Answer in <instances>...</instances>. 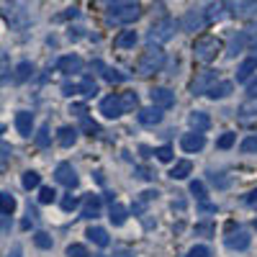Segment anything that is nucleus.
<instances>
[{
  "mask_svg": "<svg viewBox=\"0 0 257 257\" xmlns=\"http://www.w3.org/2000/svg\"><path fill=\"white\" fill-rule=\"evenodd\" d=\"M162 64H165V52L155 44H149L147 52L139 57V64H137V72L139 75H155L162 70Z\"/></svg>",
  "mask_w": 257,
  "mask_h": 257,
  "instance_id": "1",
  "label": "nucleus"
},
{
  "mask_svg": "<svg viewBox=\"0 0 257 257\" xmlns=\"http://www.w3.org/2000/svg\"><path fill=\"white\" fill-rule=\"evenodd\" d=\"M175 21L173 18H162L160 24H155L152 29H149V34H147V41L149 44H155V47H160V44H165V41H170L173 39V34H175Z\"/></svg>",
  "mask_w": 257,
  "mask_h": 257,
  "instance_id": "2",
  "label": "nucleus"
},
{
  "mask_svg": "<svg viewBox=\"0 0 257 257\" xmlns=\"http://www.w3.org/2000/svg\"><path fill=\"white\" fill-rule=\"evenodd\" d=\"M216 52H219V39H213V36H201L193 44V57L198 62H211L216 57Z\"/></svg>",
  "mask_w": 257,
  "mask_h": 257,
  "instance_id": "3",
  "label": "nucleus"
},
{
  "mask_svg": "<svg viewBox=\"0 0 257 257\" xmlns=\"http://www.w3.org/2000/svg\"><path fill=\"white\" fill-rule=\"evenodd\" d=\"M108 21L113 24H134V21L142 16V8L137 3H126V6H116V8H108Z\"/></svg>",
  "mask_w": 257,
  "mask_h": 257,
  "instance_id": "4",
  "label": "nucleus"
},
{
  "mask_svg": "<svg viewBox=\"0 0 257 257\" xmlns=\"http://www.w3.org/2000/svg\"><path fill=\"white\" fill-rule=\"evenodd\" d=\"M206 21H208V16L203 13V11H188L183 18H180V29L183 31H201L203 26H206Z\"/></svg>",
  "mask_w": 257,
  "mask_h": 257,
  "instance_id": "5",
  "label": "nucleus"
},
{
  "mask_svg": "<svg viewBox=\"0 0 257 257\" xmlns=\"http://www.w3.org/2000/svg\"><path fill=\"white\" fill-rule=\"evenodd\" d=\"M213 82H216V72H213V70L198 72L196 80H193V85H190V93H193V95H208V90H211Z\"/></svg>",
  "mask_w": 257,
  "mask_h": 257,
  "instance_id": "6",
  "label": "nucleus"
},
{
  "mask_svg": "<svg viewBox=\"0 0 257 257\" xmlns=\"http://www.w3.org/2000/svg\"><path fill=\"white\" fill-rule=\"evenodd\" d=\"M54 180H57L59 185H64V188L72 190V188L77 185V175H75L72 165H70V162H59L57 170H54Z\"/></svg>",
  "mask_w": 257,
  "mask_h": 257,
  "instance_id": "7",
  "label": "nucleus"
},
{
  "mask_svg": "<svg viewBox=\"0 0 257 257\" xmlns=\"http://www.w3.org/2000/svg\"><path fill=\"white\" fill-rule=\"evenodd\" d=\"M100 113L105 118H118L123 113V103H121V95H108L100 100Z\"/></svg>",
  "mask_w": 257,
  "mask_h": 257,
  "instance_id": "8",
  "label": "nucleus"
},
{
  "mask_svg": "<svg viewBox=\"0 0 257 257\" xmlns=\"http://www.w3.org/2000/svg\"><path fill=\"white\" fill-rule=\"evenodd\" d=\"M149 98H152V105H157L162 111L175 105V93H170L167 88H152L149 90Z\"/></svg>",
  "mask_w": 257,
  "mask_h": 257,
  "instance_id": "9",
  "label": "nucleus"
},
{
  "mask_svg": "<svg viewBox=\"0 0 257 257\" xmlns=\"http://www.w3.org/2000/svg\"><path fill=\"white\" fill-rule=\"evenodd\" d=\"M203 144H206V139H203V134L201 132H196V134H185L183 139H180V147L185 149V152H201L203 149Z\"/></svg>",
  "mask_w": 257,
  "mask_h": 257,
  "instance_id": "10",
  "label": "nucleus"
},
{
  "mask_svg": "<svg viewBox=\"0 0 257 257\" xmlns=\"http://www.w3.org/2000/svg\"><path fill=\"white\" fill-rule=\"evenodd\" d=\"M16 128H18L21 137H31V132H34V116L29 111H18L16 113Z\"/></svg>",
  "mask_w": 257,
  "mask_h": 257,
  "instance_id": "11",
  "label": "nucleus"
},
{
  "mask_svg": "<svg viewBox=\"0 0 257 257\" xmlns=\"http://www.w3.org/2000/svg\"><path fill=\"white\" fill-rule=\"evenodd\" d=\"M137 118H139V123H144V126H157V123L162 121V108H157V105H152V108H142V111L137 113Z\"/></svg>",
  "mask_w": 257,
  "mask_h": 257,
  "instance_id": "12",
  "label": "nucleus"
},
{
  "mask_svg": "<svg viewBox=\"0 0 257 257\" xmlns=\"http://www.w3.org/2000/svg\"><path fill=\"white\" fill-rule=\"evenodd\" d=\"M100 213V196L90 193V196H85V203H82V219H95Z\"/></svg>",
  "mask_w": 257,
  "mask_h": 257,
  "instance_id": "13",
  "label": "nucleus"
},
{
  "mask_svg": "<svg viewBox=\"0 0 257 257\" xmlns=\"http://www.w3.org/2000/svg\"><path fill=\"white\" fill-rule=\"evenodd\" d=\"M57 70H59V72H67V75H72V72H80V70H82V59H80L77 54L62 57V59L57 62Z\"/></svg>",
  "mask_w": 257,
  "mask_h": 257,
  "instance_id": "14",
  "label": "nucleus"
},
{
  "mask_svg": "<svg viewBox=\"0 0 257 257\" xmlns=\"http://www.w3.org/2000/svg\"><path fill=\"white\" fill-rule=\"evenodd\" d=\"M252 72H257V59H254V57H249V59H244V62L239 64V70H237V82H247V80L252 77Z\"/></svg>",
  "mask_w": 257,
  "mask_h": 257,
  "instance_id": "15",
  "label": "nucleus"
},
{
  "mask_svg": "<svg viewBox=\"0 0 257 257\" xmlns=\"http://www.w3.org/2000/svg\"><path fill=\"white\" fill-rule=\"evenodd\" d=\"M231 88H234V85H231L229 80H221V82H213V85H211V90H208V98H211V100H219V98H226V95L231 93Z\"/></svg>",
  "mask_w": 257,
  "mask_h": 257,
  "instance_id": "16",
  "label": "nucleus"
},
{
  "mask_svg": "<svg viewBox=\"0 0 257 257\" xmlns=\"http://www.w3.org/2000/svg\"><path fill=\"white\" fill-rule=\"evenodd\" d=\"M93 67H95V70H100V72H103V77L108 80V82H126V75H123V72H118V70H111V67H105V64H103V62H98V59L93 62Z\"/></svg>",
  "mask_w": 257,
  "mask_h": 257,
  "instance_id": "17",
  "label": "nucleus"
},
{
  "mask_svg": "<svg viewBox=\"0 0 257 257\" xmlns=\"http://www.w3.org/2000/svg\"><path fill=\"white\" fill-rule=\"evenodd\" d=\"M57 142H59L62 147H72V144L77 142V128H72V126H62V128H59V134H57Z\"/></svg>",
  "mask_w": 257,
  "mask_h": 257,
  "instance_id": "18",
  "label": "nucleus"
},
{
  "mask_svg": "<svg viewBox=\"0 0 257 257\" xmlns=\"http://www.w3.org/2000/svg\"><path fill=\"white\" fill-rule=\"evenodd\" d=\"M190 170H193V162H190V160H180V162H175L170 178H173V180H185V178L190 175Z\"/></svg>",
  "mask_w": 257,
  "mask_h": 257,
  "instance_id": "19",
  "label": "nucleus"
},
{
  "mask_svg": "<svg viewBox=\"0 0 257 257\" xmlns=\"http://www.w3.org/2000/svg\"><path fill=\"white\" fill-rule=\"evenodd\" d=\"M88 239L95 242L98 247H105V244L111 242V239H108V231H105L103 226H90V229H88Z\"/></svg>",
  "mask_w": 257,
  "mask_h": 257,
  "instance_id": "20",
  "label": "nucleus"
},
{
  "mask_svg": "<svg viewBox=\"0 0 257 257\" xmlns=\"http://www.w3.org/2000/svg\"><path fill=\"white\" fill-rule=\"evenodd\" d=\"M188 121H190V126L196 128V132H206V128L211 126V118H208V116H206L203 111H193Z\"/></svg>",
  "mask_w": 257,
  "mask_h": 257,
  "instance_id": "21",
  "label": "nucleus"
},
{
  "mask_svg": "<svg viewBox=\"0 0 257 257\" xmlns=\"http://www.w3.org/2000/svg\"><path fill=\"white\" fill-rule=\"evenodd\" d=\"M226 247H229V249H247V247H249V237H247L244 231L231 234V237L226 239Z\"/></svg>",
  "mask_w": 257,
  "mask_h": 257,
  "instance_id": "22",
  "label": "nucleus"
},
{
  "mask_svg": "<svg viewBox=\"0 0 257 257\" xmlns=\"http://www.w3.org/2000/svg\"><path fill=\"white\" fill-rule=\"evenodd\" d=\"M244 44H247V31H239L237 36L231 39V44H229V52H226V54H229V57H237V54L242 52Z\"/></svg>",
  "mask_w": 257,
  "mask_h": 257,
  "instance_id": "23",
  "label": "nucleus"
},
{
  "mask_svg": "<svg viewBox=\"0 0 257 257\" xmlns=\"http://www.w3.org/2000/svg\"><path fill=\"white\" fill-rule=\"evenodd\" d=\"M0 211H3V216H11V213L16 211V198L11 196L8 190L0 193Z\"/></svg>",
  "mask_w": 257,
  "mask_h": 257,
  "instance_id": "24",
  "label": "nucleus"
},
{
  "mask_svg": "<svg viewBox=\"0 0 257 257\" xmlns=\"http://www.w3.org/2000/svg\"><path fill=\"white\" fill-rule=\"evenodd\" d=\"M239 116H242V118L257 116V95H249V98L239 105Z\"/></svg>",
  "mask_w": 257,
  "mask_h": 257,
  "instance_id": "25",
  "label": "nucleus"
},
{
  "mask_svg": "<svg viewBox=\"0 0 257 257\" xmlns=\"http://www.w3.org/2000/svg\"><path fill=\"white\" fill-rule=\"evenodd\" d=\"M108 219L116 224V226H121L123 221H126V208L121 206V203H111V211H108Z\"/></svg>",
  "mask_w": 257,
  "mask_h": 257,
  "instance_id": "26",
  "label": "nucleus"
},
{
  "mask_svg": "<svg viewBox=\"0 0 257 257\" xmlns=\"http://www.w3.org/2000/svg\"><path fill=\"white\" fill-rule=\"evenodd\" d=\"M31 75H34V64L31 62H21L16 67V82H26Z\"/></svg>",
  "mask_w": 257,
  "mask_h": 257,
  "instance_id": "27",
  "label": "nucleus"
},
{
  "mask_svg": "<svg viewBox=\"0 0 257 257\" xmlns=\"http://www.w3.org/2000/svg\"><path fill=\"white\" fill-rule=\"evenodd\" d=\"M80 93H82V95H88V98H93V95L98 93V85H95V80L85 75V77H82V82H80Z\"/></svg>",
  "mask_w": 257,
  "mask_h": 257,
  "instance_id": "28",
  "label": "nucleus"
},
{
  "mask_svg": "<svg viewBox=\"0 0 257 257\" xmlns=\"http://www.w3.org/2000/svg\"><path fill=\"white\" fill-rule=\"evenodd\" d=\"M137 44V34L134 31H123L118 39H116V47L118 49H128V47H134Z\"/></svg>",
  "mask_w": 257,
  "mask_h": 257,
  "instance_id": "29",
  "label": "nucleus"
},
{
  "mask_svg": "<svg viewBox=\"0 0 257 257\" xmlns=\"http://www.w3.org/2000/svg\"><path fill=\"white\" fill-rule=\"evenodd\" d=\"M39 185H41V175H39V173H34V170L24 173V188H26V190H34V188H39Z\"/></svg>",
  "mask_w": 257,
  "mask_h": 257,
  "instance_id": "30",
  "label": "nucleus"
},
{
  "mask_svg": "<svg viewBox=\"0 0 257 257\" xmlns=\"http://www.w3.org/2000/svg\"><path fill=\"white\" fill-rule=\"evenodd\" d=\"M80 128H82V132L88 134V137H95V134L100 132V126H98L93 118H88V116H82V123H80Z\"/></svg>",
  "mask_w": 257,
  "mask_h": 257,
  "instance_id": "31",
  "label": "nucleus"
},
{
  "mask_svg": "<svg viewBox=\"0 0 257 257\" xmlns=\"http://www.w3.org/2000/svg\"><path fill=\"white\" fill-rule=\"evenodd\" d=\"M34 142H36L39 149H47V147H49V128H47V126H41L39 132H36V139H34Z\"/></svg>",
  "mask_w": 257,
  "mask_h": 257,
  "instance_id": "32",
  "label": "nucleus"
},
{
  "mask_svg": "<svg viewBox=\"0 0 257 257\" xmlns=\"http://www.w3.org/2000/svg\"><path fill=\"white\" fill-rule=\"evenodd\" d=\"M34 244L39 249H49L52 247V237H49V234H44V231H36L34 234Z\"/></svg>",
  "mask_w": 257,
  "mask_h": 257,
  "instance_id": "33",
  "label": "nucleus"
},
{
  "mask_svg": "<svg viewBox=\"0 0 257 257\" xmlns=\"http://www.w3.org/2000/svg\"><path fill=\"white\" fill-rule=\"evenodd\" d=\"M121 103H123V113H126V111H134L137 108L139 98H137V93H123L121 95Z\"/></svg>",
  "mask_w": 257,
  "mask_h": 257,
  "instance_id": "34",
  "label": "nucleus"
},
{
  "mask_svg": "<svg viewBox=\"0 0 257 257\" xmlns=\"http://www.w3.org/2000/svg\"><path fill=\"white\" fill-rule=\"evenodd\" d=\"M155 155H157V160L160 162H173V147H170V144H165V147H160V149H155Z\"/></svg>",
  "mask_w": 257,
  "mask_h": 257,
  "instance_id": "35",
  "label": "nucleus"
},
{
  "mask_svg": "<svg viewBox=\"0 0 257 257\" xmlns=\"http://www.w3.org/2000/svg\"><path fill=\"white\" fill-rule=\"evenodd\" d=\"M67 257H88V247L85 244H70L67 247Z\"/></svg>",
  "mask_w": 257,
  "mask_h": 257,
  "instance_id": "36",
  "label": "nucleus"
},
{
  "mask_svg": "<svg viewBox=\"0 0 257 257\" xmlns=\"http://www.w3.org/2000/svg\"><path fill=\"white\" fill-rule=\"evenodd\" d=\"M54 198H57V193L52 188H41L39 190V203H54Z\"/></svg>",
  "mask_w": 257,
  "mask_h": 257,
  "instance_id": "37",
  "label": "nucleus"
},
{
  "mask_svg": "<svg viewBox=\"0 0 257 257\" xmlns=\"http://www.w3.org/2000/svg\"><path fill=\"white\" fill-rule=\"evenodd\" d=\"M221 11H224V6H221V3H211V6H208V11H206L208 21H216V18H221Z\"/></svg>",
  "mask_w": 257,
  "mask_h": 257,
  "instance_id": "38",
  "label": "nucleus"
},
{
  "mask_svg": "<svg viewBox=\"0 0 257 257\" xmlns=\"http://www.w3.org/2000/svg\"><path fill=\"white\" fill-rule=\"evenodd\" d=\"M190 193H193L196 198H203V196H206V185H203L201 180H193V183H190Z\"/></svg>",
  "mask_w": 257,
  "mask_h": 257,
  "instance_id": "39",
  "label": "nucleus"
},
{
  "mask_svg": "<svg viewBox=\"0 0 257 257\" xmlns=\"http://www.w3.org/2000/svg\"><path fill=\"white\" fill-rule=\"evenodd\" d=\"M234 139H237L234 134H221L219 142H216V147H219V149H229V147H234Z\"/></svg>",
  "mask_w": 257,
  "mask_h": 257,
  "instance_id": "40",
  "label": "nucleus"
},
{
  "mask_svg": "<svg viewBox=\"0 0 257 257\" xmlns=\"http://www.w3.org/2000/svg\"><path fill=\"white\" fill-rule=\"evenodd\" d=\"M242 152H257V137H247L242 142Z\"/></svg>",
  "mask_w": 257,
  "mask_h": 257,
  "instance_id": "41",
  "label": "nucleus"
},
{
  "mask_svg": "<svg viewBox=\"0 0 257 257\" xmlns=\"http://www.w3.org/2000/svg\"><path fill=\"white\" fill-rule=\"evenodd\" d=\"M188 257H208V247H203V244H196L190 252H188Z\"/></svg>",
  "mask_w": 257,
  "mask_h": 257,
  "instance_id": "42",
  "label": "nucleus"
},
{
  "mask_svg": "<svg viewBox=\"0 0 257 257\" xmlns=\"http://www.w3.org/2000/svg\"><path fill=\"white\" fill-rule=\"evenodd\" d=\"M62 208H64V211L77 208V198H75V196H64V198H62Z\"/></svg>",
  "mask_w": 257,
  "mask_h": 257,
  "instance_id": "43",
  "label": "nucleus"
},
{
  "mask_svg": "<svg viewBox=\"0 0 257 257\" xmlns=\"http://www.w3.org/2000/svg\"><path fill=\"white\" fill-rule=\"evenodd\" d=\"M62 93H64V95H77V93H80V88H77V85L64 82V85H62Z\"/></svg>",
  "mask_w": 257,
  "mask_h": 257,
  "instance_id": "44",
  "label": "nucleus"
},
{
  "mask_svg": "<svg viewBox=\"0 0 257 257\" xmlns=\"http://www.w3.org/2000/svg\"><path fill=\"white\" fill-rule=\"evenodd\" d=\"M137 173H139V178H142V180H152V178H155V173H152L149 167H139Z\"/></svg>",
  "mask_w": 257,
  "mask_h": 257,
  "instance_id": "45",
  "label": "nucleus"
},
{
  "mask_svg": "<svg viewBox=\"0 0 257 257\" xmlns=\"http://www.w3.org/2000/svg\"><path fill=\"white\" fill-rule=\"evenodd\" d=\"M247 41H252V47L257 44V29H254V26L247 29Z\"/></svg>",
  "mask_w": 257,
  "mask_h": 257,
  "instance_id": "46",
  "label": "nucleus"
},
{
  "mask_svg": "<svg viewBox=\"0 0 257 257\" xmlns=\"http://www.w3.org/2000/svg\"><path fill=\"white\" fill-rule=\"evenodd\" d=\"M139 198H144V201L149 203V201H155V198H157V190H144V193H142Z\"/></svg>",
  "mask_w": 257,
  "mask_h": 257,
  "instance_id": "47",
  "label": "nucleus"
},
{
  "mask_svg": "<svg viewBox=\"0 0 257 257\" xmlns=\"http://www.w3.org/2000/svg\"><path fill=\"white\" fill-rule=\"evenodd\" d=\"M247 93H249V95H257V80H252V82L247 85Z\"/></svg>",
  "mask_w": 257,
  "mask_h": 257,
  "instance_id": "48",
  "label": "nucleus"
},
{
  "mask_svg": "<svg viewBox=\"0 0 257 257\" xmlns=\"http://www.w3.org/2000/svg\"><path fill=\"white\" fill-rule=\"evenodd\" d=\"M8 257H21V244H13V249L8 252Z\"/></svg>",
  "mask_w": 257,
  "mask_h": 257,
  "instance_id": "49",
  "label": "nucleus"
},
{
  "mask_svg": "<svg viewBox=\"0 0 257 257\" xmlns=\"http://www.w3.org/2000/svg\"><path fill=\"white\" fill-rule=\"evenodd\" d=\"M8 155H11V147H8V144H6V142H3V162H6V160H8Z\"/></svg>",
  "mask_w": 257,
  "mask_h": 257,
  "instance_id": "50",
  "label": "nucleus"
},
{
  "mask_svg": "<svg viewBox=\"0 0 257 257\" xmlns=\"http://www.w3.org/2000/svg\"><path fill=\"white\" fill-rule=\"evenodd\" d=\"M247 203H257V190H252L249 196H247Z\"/></svg>",
  "mask_w": 257,
  "mask_h": 257,
  "instance_id": "51",
  "label": "nucleus"
},
{
  "mask_svg": "<svg viewBox=\"0 0 257 257\" xmlns=\"http://www.w3.org/2000/svg\"><path fill=\"white\" fill-rule=\"evenodd\" d=\"M142 157H152V149H149V147H142Z\"/></svg>",
  "mask_w": 257,
  "mask_h": 257,
  "instance_id": "52",
  "label": "nucleus"
},
{
  "mask_svg": "<svg viewBox=\"0 0 257 257\" xmlns=\"http://www.w3.org/2000/svg\"><path fill=\"white\" fill-rule=\"evenodd\" d=\"M113 257H134L132 252H118V254H113Z\"/></svg>",
  "mask_w": 257,
  "mask_h": 257,
  "instance_id": "53",
  "label": "nucleus"
},
{
  "mask_svg": "<svg viewBox=\"0 0 257 257\" xmlns=\"http://www.w3.org/2000/svg\"><path fill=\"white\" fill-rule=\"evenodd\" d=\"M252 52H254V54H252V57H254V59H257V44H254V47H252Z\"/></svg>",
  "mask_w": 257,
  "mask_h": 257,
  "instance_id": "54",
  "label": "nucleus"
},
{
  "mask_svg": "<svg viewBox=\"0 0 257 257\" xmlns=\"http://www.w3.org/2000/svg\"><path fill=\"white\" fill-rule=\"evenodd\" d=\"M254 229H257V219H254Z\"/></svg>",
  "mask_w": 257,
  "mask_h": 257,
  "instance_id": "55",
  "label": "nucleus"
}]
</instances>
